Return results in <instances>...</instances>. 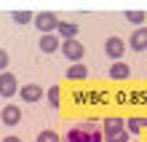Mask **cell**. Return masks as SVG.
Masks as SVG:
<instances>
[{
	"instance_id": "14",
	"label": "cell",
	"mask_w": 147,
	"mask_h": 142,
	"mask_svg": "<svg viewBox=\"0 0 147 142\" xmlns=\"http://www.w3.org/2000/svg\"><path fill=\"white\" fill-rule=\"evenodd\" d=\"M11 16H13V22H19V24H30L32 19H35V14H32V11H13Z\"/></svg>"
},
{
	"instance_id": "15",
	"label": "cell",
	"mask_w": 147,
	"mask_h": 142,
	"mask_svg": "<svg viewBox=\"0 0 147 142\" xmlns=\"http://www.w3.org/2000/svg\"><path fill=\"white\" fill-rule=\"evenodd\" d=\"M35 142H62V137H59L56 131L46 129V131H40V134H38V139H35Z\"/></svg>"
},
{
	"instance_id": "6",
	"label": "cell",
	"mask_w": 147,
	"mask_h": 142,
	"mask_svg": "<svg viewBox=\"0 0 147 142\" xmlns=\"http://www.w3.org/2000/svg\"><path fill=\"white\" fill-rule=\"evenodd\" d=\"M19 94H22V99H24V102H30V105L43 99V88H40L38 83H27V86H22V88H19Z\"/></svg>"
},
{
	"instance_id": "17",
	"label": "cell",
	"mask_w": 147,
	"mask_h": 142,
	"mask_svg": "<svg viewBox=\"0 0 147 142\" xmlns=\"http://www.w3.org/2000/svg\"><path fill=\"white\" fill-rule=\"evenodd\" d=\"M126 19L131 24H142L144 22V11H126Z\"/></svg>"
},
{
	"instance_id": "21",
	"label": "cell",
	"mask_w": 147,
	"mask_h": 142,
	"mask_svg": "<svg viewBox=\"0 0 147 142\" xmlns=\"http://www.w3.org/2000/svg\"><path fill=\"white\" fill-rule=\"evenodd\" d=\"M134 142H136V139H134Z\"/></svg>"
},
{
	"instance_id": "3",
	"label": "cell",
	"mask_w": 147,
	"mask_h": 142,
	"mask_svg": "<svg viewBox=\"0 0 147 142\" xmlns=\"http://www.w3.org/2000/svg\"><path fill=\"white\" fill-rule=\"evenodd\" d=\"M59 48H62V54L70 59L72 65H80V59H83V54H86V48H83L78 40H62V43H59Z\"/></svg>"
},
{
	"instance_id": "13",
	"label": "cell",
	"mask_w": 147,
	"mask_h": 142,
	"mask_svg": "<svg viewBox=\"0 0 147 142\" xmlns=\"http://www.w3.org/2000/svg\"><path fill=\"white\" fill-rule=\"evenodd\" d=\"M86 75H88V67H86V65H72V67H67V78H70V81H83Z\"/></svg>"
},
{
	"instance_id": "12",
	"label": "cell",
	"mask_w": 147,
	"mask_h": 142,
	"mask_svg": "<svg viewBox=\"0 0 147 142\" xmlns=\"http://www.w3.org/2000/svg\"><path fill=\"white\" fill-rule=\"evenodd\" d=\"M40 51H46V54L59 51V38L56 35H40Z\"/></svg>"
},
{
	"instance_id": "20",
	"label": "cell",
	"mask_w": 147,
	"mask_h": 142,
	"mask_svg": "<svg viewBox=\"0 0 147 142\" xmlns=\"http://www.w3.org/2000/svg\"><path fill=\"white\" fill-rule=\"evenodd\" d=\"M3 142H22V139H19V137H16V134H8V137H5Z\"/></svg>"
},
{
	"instance_id": "9",
	"label": "cell",
	"mask_w": 147,
	"mask_h": 142,
	"mask_svg": "<svg viewBox=\"0 0 147 142\" xmlns=\"http://www.w3.org/2000/svg\"><path fill=\"white\" fill-rule=\"evenodd\" d=\"M102 137H105V142H131V134L123 129H110V131H102Z\"/></svg>"
},
{
	"instance_id": "4",
	"label": "cell",
	"mask_w": 147,
	"mask_h": 142,
	"mask_svg": "<svg viewBox=\"0 0 147 142\" xmlns=\"http://www.w3.org/2000/svg\"><path fill=\"white\" fill-rule=\"evenodd\" d=\"M16 91H19V81H16L13 73H0V94L3 96H13Z\"/></svg>"
},
{
	"instance_id": "5",
	"label": "cell",
	"mask_w": 147,
	"mask_h": 142,
	"mask_svg": "<svg viewBox=\"0 0 147 142\" xmlns=\"http://www.w3.org/2000/svg\"><path fill=\"white\" fill-rule=\"evenodd\" d=\"M105 51H107L110 59H120V56H123V51H126V46H123V40H120L118 35H112V38L105 40Z\"/></svg>"
},
{
	"instance_id": "8",
	"label": "cell",
	"mask_w": 147,
	"mask_h": 142,
	"mask_svg": "<svg viewBox=\"0 0 147 142\" xmlns=\"http://www.w3.org/2000/svg\"><path fill=\"white\" fill-rule=\"evenodd\" d=\"M134 51H147V27H136L131 32V38H128Z\"/></svg>"
},
{
	"instance_id": "19",
	"label": "cell",
	"mask_w": 147,
	"mask_h": 142,
	"mask_svg": "<svg viewBox=\"0 0 147 142\" xmlns=\"http://www.w3.org/2000/svg\"><path fill=\"white\" fill-rule=\"evenodd\" d=\"M8 62H11V56H8V51L5 48H0V73L8 67Z\"/></svg>"
},
{
	"instance_id": "10",
	"label": "cell",
	"mask_w": 147,
	"mask_h": 142,
	"mask_svg": "<svg viewBox=\"0 0 147 142\" xmlns=\"http://www.w3.org/2000/svg\"><path fill=\"white\" fill-rule=\"evenodd\" d=\"M112 81H123V78H128L131 75V67L126 65V62H115V65L110 67V73H107Z\"/></svg>"
},
{
	"instance_id": "7",
	"label": "cell",
	"mask_w": 147,
	"mask_h": 142,
	"mask_svg": "<svg viewBox=\"0 0 147 142\" xmlns=\"http://www.w3.org/2000/svg\"><path fill=\"white\" fill-rule=\"evenodd\" d=\"M0 121H3L5 126H16V123L22 121V110L16 107V105H5L3 113H0Z\"/></svg>"
},
{
	"instance_id": "18",
	"label": "cell",
	"mask_w": 147,
	"mask_h": 142,
	"mask_svg": "<svg viewBox=\"0 0 147 142\" xmlns=\"http://www.w3.org/2000/svg\"><path fill=\"white\" fill-rule=\"evenodd\" d=\"M48 102L54 105V107H59V88H56V86L48 88Z\"/></svg>"
},
{
	"instance_id": "1",
	"label": "cell",
	"mask_w": 147,
	"mask_h": 142,
	"mask_svg": "<svg viewBox=\"0 0 147 142\" xmlns=\"http://www.w3.org/2000/svg\"><path fill=\"white\" fill-rule=\"evenodd\" d=\"M62 142H105V137H102V131L88 121V123H83V126L70 129Z\"/></svg>"
},
{
	"instance_id": "11",
	"label": "cell",
	"mask_w": 147,
	"mask_h": 142,
	"mask_svg": "<svg viewBox=\"0 0 147 142\" xmlns=\"http://www.w3.org/2000/svg\"><path fill=\"white\" fill-rule=\"evenodd\" d=\"M78 30H80V27H78L75 22H59V27H56V32L62 35L64 40H75V35H78Z\"/></svg>"
},
{
	"instance_id": "2",
	"label": "cell",
	"mask_w": 147,
	"mask_h": 142,
	"mask_svg": "<svg viewBox=\"0 0 147 142\" xmlns=\"http://www.w3.org/2000/svg\"><path fill=\"white\" fill-rule=\"evenodd\" d=\"M35 27L43 32V35H56V27H59V16L56 14H51V11H40L35 14Z\"/></svg>"
},
{
	"instance_id": "16",
	"label": "cell",
	"mask_w": 147,
	"mask_h": 142,
	"mask_svg": "<svg viewBox=\"0 0 147 142\" xmlns=\"http://www.w3.org/2000/svg\"><path fill=\"white\" fill-rule=\"evenodd\" d=\"M102 129H105V131H110V129H123V121H120V118H105Z\"/></svg>"
}]
</instances>
